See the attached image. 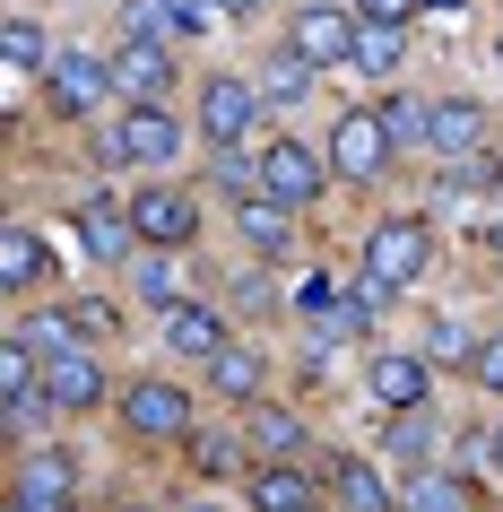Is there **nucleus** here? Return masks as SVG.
Wrapping results in <instances>:
<instances>
[{
  "label": "nucleus",
  "instance_id": "nucleus-12",
  "mask_svg": "<svg viewBox=\"0 0 503 512\" xmlns=\"http://www.w3.org/2000/svg\"><path fill=\"white\" fill-rule=\"evenodd\" d=\"M79 235L96 261H131V235H139V217L131 209H113V200H87L79 209Z\"/></svg>",
  "mask_w": 503,
  "mask_h": 512
},
{
  "label": "nucleus",
  "instance_id": "nucleus-3",
  "mask_svg": "<svg viewBox=\"0 0 503 512\" xmlns=\"http://www.w3.org/2000/svg\"><path fill=\"white\" fill-rule=\"evenodd\" d=\"M356 35H365V18H347V9H330V0H313V9H295V53L313 61V70H330V61H356Z\"/></svg>",
  "mask_w": 503,
  "mask_h": 512
},
{
  "label": "nucleus",
  "instance_id": "nucleus-17",
  "mask_svg": "<svg viewBox=\"0 0 503 512\" xmlns=\"http://www.w3.org/2000/svg\"><path fill=\"white\" fill-rule=\"evenodd\" d=\"M399 512H469V486L451 478V469H425V478H408Z\"/></svg>",
  "mask_w": 503,
  "mask_h": 512
},
{
  "label": "nucleus",
  "instance_id": "nucleus-21",
  "mask_svg": "<svg viewBox=\"0 0 503 512\" xmlns=\"http://www.w3.org/2000/svg\"><path fill=\"white\" fill-rule=\"evenodd\" d=\"M252 504H261V512H304V504H313V478H295V469H261V478H252Z\"/></svg>",
  "mask_w": 503,
  "mask_h": 512
},
{
  "label": "nucleus",
  "instance_id": "nucleus-27",
  "mask_svg": "<svg viewBox=\"0 0 503 512\" xmlns=\"http://www.w3.org/2000/svg\"><path fill=\"white\" fill-rule=\"evenodd\" d=\"M373 113H382V131H391V148L425 139V122H434V105H417V96H391V105H373Z\"/></svg>",
  "mask_w": 503,
  "mask_h": 512
},
{
  "label": "nucleus",
  "instance_id": "nucleus-11",
  "mask_svg": "<svg viewBox=\"0 0 503 512\" xmlns=\"http://www.w3.org/2000/svg\"><path fill=\"white\" fill-rule=\"evenodd\" d=\"M122 417H131V434H191V391H174V382H131Z\"/></svg>",
  "mask_w": 503,
  "mask_h": 512
},
{
  "label": "nucleus",
  "instance_id": "nucleus-23",
  "mask_svg": "<svg viewBox=\"0 0 503 512\" xmlns=\"http://www.w3.org/2000/svg\"><path fill=\"white\" fill-rule=\"evenodd\" d=\"M209 382L226 391V400H252V391H261V356H243V348H217V356H209Z\"/></svg>",
  "mask_w": 503,
  "mask_h": 512
},
{
  "label": "nucleus",
  "instance_id": "nucleus-36",
  "mask_svg": "<svg viewBox=\"0 0 503 512\" xmlns=\"http://www.w3.org/2000/svg\"><path fill=\"white\" fill-rule=\"evenodd\" d=\"M495 252H503V217H495Z\"/></svg>",
  "mask_w": 503,
  "mask_h": 512
},
{
  "label": "nucleus",
  "instance_id": "nucleus-14",
  "mask_svg": "<svg viewBox=\"0 0 503 512\" xmlns=\"http://www.w3.org/2000/svg\"><path fill=\"white\" fill-rule=\"evenodd\" d=\"M165 339H174L183 356H217L226 348V322H217L209 304H165Z\"/></svg>",
  "mask_w": 503,
  "mask_h": 512
},
{
  "label": "nucleus",
  "instance_id": "nucleus-28",
  "mask_svg": "<svg viewBox=\"0 0 503 512\" xmlns=\"http://www.w3.org/2000/svg\"><path fill=\"white\" fill-rule=\"evenodd\" d=\"M252 443H261V452H295V443H304V426H295L287 408H252Z\"/></svg>",
  "mask_w": 503,
  "mask_h": 512
},
{
  "label": "nucleus",
  "instance_id": "nucleus-16",
  "mask_svg": "<svg viewBox=\"0 0 503 512\" xmlns=\"http://www.w3.org/2000/svg\"><path fill=\"white\" fill-rule=\"evenodd\" d=\"M44 504H70V460H61V452H44V460L18 469V504H9V512H44Z\"/></svg>",
  "mask_w": 503,
  "mask_h": 512
},
{
  "label": "nucleus",
  "instance_id": "nucleus-9",
  "mask_svg": "<svg viewBox=\"0 0 503 512\" xmlns=\"http://www.w3.org/2000/svg\"><path fill=\"white\" fill-rule=\"evenodd\" d=\"M131 217H139V243H191L200 200L174 191V183H148V191H131Z\"/></svg>",
  "mask_w": 503,
  "mask_h": 512
},
{
  "label": "nucleus",
  "instance_id": "nucleus-2",
  "mask_svg": "<svg viewBox=\"0 0 503 512\" xmlns=\"http://www.w3.org/2000/svg\"><path fill=\"white\" fill-rule=\"evenodd\" d=\"M425 252H434V235H425L417 217H382L373 243H365V270L382 278V287H408V278L425 270Z\"/></svg>",
  "mask_w": 503,
  "mask_h": 512
},
{
  "label": "nucleus",
  "instance_id": "nucleus-4",
  "mask_svg": "<svg viewBox=\"0 0 503 512\" xmlns=\"http://www.w3.org/2000/svg\"><path fill=\"white\" fill-rule=\"evenodd\" d=\"M113 87V61L96 53H53L44 61V96H53V113H96Z\"/></svg>",
  "mask_w": 503,
  "mask_h": 512
},
{
  "label": "nucleus",
  "instance_id": "nucleus-15",
  "mask_svg": "<svg viewBox=\"0 0 503 512\" xmlns=\"http://www.w3.org/2000/svg\"><path fill=\"white\" fill-rule=\"evenodd\" d=\"M373 400L382 408H425V356H373Z\"/></svg>",
  "mask_w": 503,
  "mask_h": 512
},
{
  "label": "nucleus",
  "instance_id": "nucleus-5",
  "mask_svg": "<svg viewBox=\"0 0 503 512\" xmlns=\"http://www.w3.org/2000/svg\"><path fill=\"white\" fill-rule=\"evenodd\" d=\"M165 87H174V61L157 53V35H122V53H113V96L165 105Z\"/></svg>",
  "mask_w": 503,
  "mask_h": 512
},
{
  "label": "nucleus",
  "instance_id": "nucleus-34",
  "mask_svg": "<svg viewBox=\"0 0 503 512\" xmlns=\"http://www.w3.org/2000/svg\"><path fill=\"white\" fill-rule=\"evenodd\" d=\"M425 0H356V18H373V27H408Z\"/></svg>",
  "mask_w": 503,
  "mask_h": 512
},
{
  "label": "nucleus",
  "instance_id": "nucleus-24",
  "mask_svg": "<svg viewBox=\"0 0 503 512\" xmlns=\"http://www.w3.org/2000/svg\"><path fill=\"white\" fill-rule=\"evenodd\" d=\"M503 183V165L486 157V148H469V157H451V174H443V191H460V200H477V191H495Z\"/></svg>",
  "mask_w": 503,
  "mask_h": 512
},
{
  "label": "nucleus",
  "instance_id": "nucleus-38",
  "mask_svg": "<svg viewBox=\"0 0 503 512\" xmlns=\"http://www.w3.org/2000/svg\"><path fill=\"white\" fill-rule=\"evenodd\" d=\"M44 512H70V504H44Z\"/></svg>",
  "mask_w": 503,
  "mask_h": 512
},
{
  "label": "nucleus",
  "instance_id": "nucleus-29",
  "mask_svg": "<svg viewBox=\"0 0 503 512\" xmlns=\"http://www.w3.org/2000/svg\"><path fill=\"white\" fill-rule=\"evenodd\" d=\"M139 287L157 304H183V261H139Z\"/></svg>",
  "mask_w": 503,
  "mask_h": 512
},
{
  "label": "nucleus",
  "instance_id": "nucleus-33",
  "mask_svg": "<svg viewBox=\"0 0 503 512\" xmlns=\"http://www.w3.org/2000/svg\"><path fill=\"white\" fill-rule=\"evenodd\" d=\"M425 356H443V365H469V339H460V322H434V339H425Z\"/></svg>",
  "mask_w": 503,
  "mask_h": 512
},
{
  "label": "nucleus",
  "instance_id": "nucleus-22",
  "mask_svg": "<svg viewBox=\"0 0 503 512\" xmlns=\"http://www.w3.org/2000/svg\"><path fill=\"white\" fill-rule=\"evenodd\" d=\"M0 278H9V287H35V278H44V243H35L27 226L0 235Z\"/></svg>",
  "mask_w": 503,
  "mask_h": 512
},
{
  "label": "nucleus",
  "instance_id": "nucleus-25",
  "mask_svg": "<svg viewBox=\"0 0 503 512\" xmlns=\"http://www.w3.org/2000/svg\"><path fill=\"white\" fill-rule=\"evenodd\" d=\"M0 61H9V70H44V27H27V18H9V27H0Z\"/></svg>",
  "mask_w": 503,
  "mask_h": 512
},
{
  "label": "nucleus",
  "instance_id": "nucleus-7",
  "mask_svg": "<svg viewBox=\"0 0 503 512\" xmlns=\"http://www.w3.org/2000/svg\"><path fill=\"white\" fill-rule=\"evenodd\" d=\"M252 122H261V87L252 79H209L200 87V131H209L217 148H235Z\"/></svg>",
  "mask_w": 503,
  "mask_h": 512
},
{
  "label": "nucleus",
  "instance_id": "nucleus-30",
  "mask_svg": "<svg viewBox=\"0 0 503 512\" xmlns=\"http://www.w3.org/2000/svg\"><path fill=\"white\" fill-rule=\"evenodd\" d=\"M191 460H200V478H226L235 469V443L226 434H191Z\"/></svg>",
  "mask_w": 503,
  "mask_h": 512
},
{
  "label": "nucleus",
  "instance_id": "nucleus-40",
  "mask_svg": "<svg viewBox=\"0 0 503 512\" xmlns=\"http://www.w3.org/2000/svg\"><path fill=\"white\" fill-rule=\"evenodd\" d=\"M131 512H139V504H131Z\"/></svg>",
  "mask_w": 503,
  "mask_h": 512
},
{
  "label": "nucleus",
  "instance_id": "nucleus-10",
  "mask_svg": "<svg viewBox=\"0 0 503 512\" xmlns=\"http://www.w3.org/2000/svg\"><path fill=\"white\" fill-rule=\"evenodd\" d=\"M44 400H61V408H96L105 400V374H96V356L87 348H44Z\"/></svg>",
  "mask_w": 503,
  "mask_h": 512
},
{
  "label": "nucleus",
  "instance_id": "nucleus-20",
  "mask_svg": "<svg viewBox=\"0 0 503 512\" xmlns=\"http://www.w3.org/2000/svg\"><path fill=\"white\" fill-rule=\"evenodd\" d=\"M339 504H347V512H391L399 495H391L382 478H373L365 460H339Z\"/></svg>",
  "mask_w": 503,
  "mask_h": 512
},
{
  "label": "nucleus",
  "instance_id": "nucleus-1",
  "mask_svg": "<svg viewBox=\"0 0 503 512\" xmlns=\"http://www.w3.org/2000/svg\"><path fill=\"white\" fill-rule=\"evenodd\" d=\"M105 157H122V165L183 157V122H174L165 105H131V122H113V131H105Z\"/></svg>",
  "mask_w": 503,
  "mask_h": 512
},
{
  "label": "nucleus",
  "instance_id": "nucleus-19",
  "mask_svg": "<svg viewBox=\"0 0 503 512\" xmlns=\"http://www.w3.org/2000/svg\"><path fill=\"white\" fill-rule=\"evenodd\" d=\"M304 87H313V61L295 53V44H287V53H269V61H261V96H269V105H295Z\"/></svg>",
  "mask_w": 503,
  "mask_h": 512
},
{
  "label": "nucleus",
  "instance_id": "nucleus-31",
  "mask_svg": "<svg viewBox=\"0 0 503 512\" xmlns=\"http://www.w3.org/2000/svg\"><path fill=\"white\" fill-rule=\"evenodd\" d=\"M113 322H122V313H113V304H96V296H79V304H70V330H79V339H105Z\"/></svg>",
  "mask_w": 503,
  "mask_h": 512
},
{
  "label": "nucleus",
  "instance_id": "nucleus-6",
  "mask_svg": "<svg viewBox=\"0 0 503 512\" xmlns=\"http://www.w3.org/2000/svg\"><path fill=\"white\" fill-rule=\"evenodd\" d=\"M391 157V131H382V113H339V131H330V165H339L347 183H373Z\"/></svg>",
  "mask_w": 503,
  "mask_h": 512
},
{
  "label": "nucleus",
  "instance_id": "nucleus-18",
  "mask_svg": "<svg viewBox=\"0 0 503 512\" xmlns=\"http://www.w3.org/2000/svg\"><path fill=\"white\" fill-rule=\"evenodd\" d=\"M243 243H261V252H287V200H261V191H243Z\"/></svg>",
  "mask_w": 503,
  "mask_h": 512
},
{
  "label": "nucleus",
  "instance_id": "nucleus-37",
  "mask_svg": "<svg viewBox=\"0 0 503 512\" xmlns=\"http://www.w3.org/2000/svg\"><path fill=\"white\" fill-rule=\"evenodd\" d=\"M495 460H503V426H495Z\"/></svg>",
  "mask_w": 503,
  "mask_h": 512
},
{
  "label": "nucleus",
  "instance_id": "nucleus-35",
  "mask_svg": "<svg viewBox=\"0 0 503 512\" xmlns=\"http://www.w3.org/2000/svg\"><path fill=\"white\" fill-rule=\"evenodd\" d=\"M217 9H226V18H252V9H261V0H217Z\"/></svg>",
  "mask_w": 503,
  "mask_h": 512
},
{
  "label": "nucleus",
  "instance_id": "nucleus-13",
  "mask_svg": "<svg viewBox=\"0 0 503 512\" xmlns=\"http://www.w3.org/2000/svg\"><path fill=\"white\" fill-rule=\"evenodd\" d=\"M425 139H434L443 157H469V148H486V113H477L469 96H451V105H434V122H425Z\"/></svg>",
  "mask_w": 503,
  "mask_h": 512
},
{
  "label": "nucleus",
  "instance_id": "nucleus-8",
  "mask_svg": "<svg viewBox=\"0 0 503 512\" xmlns=\"http://www.w3.org/2000/svg\"><path fill=\"white\" fill-rule=\"evenodd\" d=\"M261 191H269V200H287V209L321 200V157H313V148H295V139H269V148H261Z\"/></svg>",
  "mask_w": 503,
  "mask_h": 512
},
{
  "label": "nucleus",
  "instance_id": "nucleus-26",
  "mask_svg": "<svg viewBox=\"0 0 503 512\" xmlns=\"http://www.w3.org/2000/svg\"><path fill=\"white\" fill-rule=\"evenodd\" d=\"M356 70L391 79V70H399V27H373V18H365V35H356Z\"/></svg>",
  "mask_w": 503,
  "mask_h": 512
},
{
  "label": "nucleus",
  "instance_id": "nucleus-39",
  "mask_svg": "<svg viewBox=\"0 0 503 512\" xmlns=\"http://www.w3.org/2000/svg\"><path fill=\"white\" fill-rule=\"evenodd\" d=\"M191 512H217V504H191Z\"/></svg>",
  "mask_w": 503,
  "mask_h": 512
},
{
  "label": "nucleus",
  "instance_id": "nucleus-32",
  "mask_svg": "<svg viewBox=\"0 0 503 512\" xmlns=\"http://www.w3.org/2000/svg\"><path fill=\"white\" fill-rule=\"evenodd\" d=\"M469 374H477V382H486V391H495V400H503V330H495V339H477Z\"/></svg>",
  "mask_w": 503,
  "mask_h": 512
}]
</instances>
